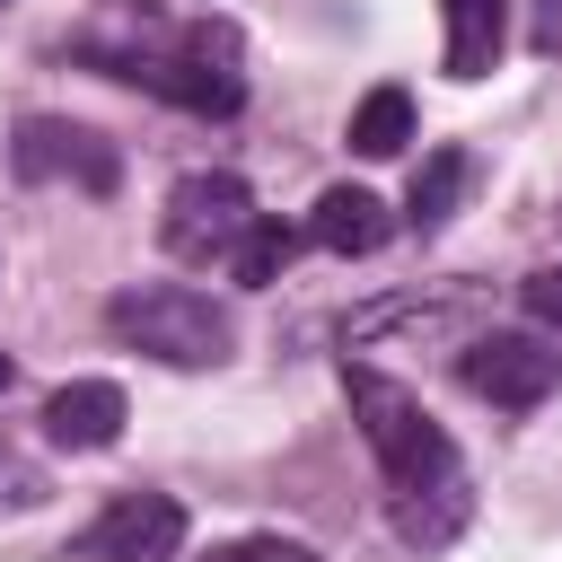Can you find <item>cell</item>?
Wrapping results in <instances>:
<instances>
[{"instance_id": "cell-1", "label": "cell", "mask_w": 562, "mask_h": 562, "mask_svg": "<svg viewBox=\"0 0 562 562\" xmlns=\"http://www.w3.org/2000/svg\"><path fill=\"white\" fill-rule=\"evenodd\" d=\"M342 395H351V422H360V439H369V457L386 465V492H395V536L404 544H448L457 527H465V509H474V492H465V465H457V448H448V430L422 413V395L413 386H395V378H378V369H342Z\"/></svg>"}, {"instance_id": "cell-2", "label": "cell", "mask_w": 562, "mask_h": 562, "mask_svg": "<svg viewBox=\"0 0 562 562\" xmlns=\"http://www.w3.org/2000/svg\"><path fill=\"white\" fill-rule=\"evenodd\" d=\"M114 79L184 105V114H237L246 105V44L228 18H193V26H167V18H132V44L97 53Z\"/></svg>"}, {"instance_id": "cell-3", "label": "cell", "mask_w": 562, "mask_h": 562, "mask_svg": "<svg viewBox=\"0 0 562 562\" xmlns=\"http://www.w3.org/2000/svg\"><path fill=\"white\" fill-rule=\"evenodd\" d=\"M105 325H114V342H132V351H149V360H167V369H211V360H228V307H211V299L184 290V281L114 290Z\"/></svg>"}, {"instance_id": "cell-4", "label": "cell", "mask_w": 562, "mask_h": 562, "mask_svg": "<svg viewBox=\"0 0 562 562\" xmlns=\"http://www.w3.org/2000/svg\"><path fill=\"white\" fill-rule=\"evenodd\" d=\"M263 211H255V193L237 184V176H184L176 193H167V220H158V237H167V255H184V263H228L237 246H246V228H255Z\"/></svg>"}, {"instance_id": "cell-5", "label": "cell", "mask_w": 562, "mask_h": 562, "mask_svg": "<svg viewBox=\"0 0 562 562\" xmlns=\"http://www.w3.org/2000/svg\"><path fill=\"white\" fill-rule=\"evenodd\" d=\"M457 378H465L483 404H501V413H536V404L562 386V351H553L544 334H474L465 360H457Z\"/></svg>"}, {"instance_id": "cell-6", "label": "cell", "mask_w": 562, "mask_h": 562, "mask_svg": "<svg viewBox=\"0 0 562 562\" xmlns=\"http://www.w3.org/2000/svg\"><path fill=\"white\" fill-rule=\"evenodd\" d=\"M184 544V509L167 492H114L88 536H79V562H176Z\"/></svg>"}, {"instance_id": "cell-7", "label": "cell", "mask_w": 562, "mask_h": 562, "mask_svg": "<svg viewBox=\"0 0 562 562\" xmlns=\"http://www.w3.org/2000/svg\"><path fill=\"white\" fill-rule=\"evenodd\" d=\"M9 158H18V176H26V184L70 176L79 193H114V149H105L88 123H61V114H26V123H18V140H9Z\"/></svg>"}, {"instance_id": "cell-8", "label": "cell", "mask_w": 562, "mask_h": 562, "mask_svg": "<svg viewBox=\"0 0 562 562\" xmlns=\"http://www.w3.org/2000/svg\"><path fill=\"white\" fill-rule=\"evenodd\" d=\"M123 386L114 378H70V386H53L44 395V439L53 448H114L123 439Z\"/></svg>"}, {"instance_id": "cell-9", "label": "cell", "mask_w": 562, "mask_h": 562, "mask_svg": "<svg viewBox=\"0 0 562 562\" xmlns=\"http://www.w3.org/2000/svg\"><path fill=\"white\" fill-rule=\"evenodd\" d=\"M386 202L369 193V184H325L316 193V211H307V237L325 246V255H378L386 246Z\"/></svg>"}, {"instance_id": "cell-10", "label": "cell", "mask_w": 562, "mask_h": 562, "mask_svg": "<svg viewBox=\"0 0 562 562\" xmlns=\"http://www.w3.org/2000/svg\"><path fill=\"white\" fill-rule=\"evenodd\" d=\"M448 9V79H483L501 61V35H509V0H439Z\"/></svg>"}, {"instance_id": "cell-11", "label": "cell", "mask_w": 562, "mask_h": 562, "mask_svg": "<svg viewBox=\"0 0 562 562\" xmlns=\"http://www.w3.org/2000/svg\"><path fill=\"white\" fill-rule=\"evenodd\" d=\"M404 140H413V97L386 79V88H369V97L351 105V149H360V158H395Z\"/></svg>"}, {"instance_id": "cell-12", "label": "cell", "mask_w": 562, "mask_h": 562, "mask_svg": "<svg viewBox=\"0 0 562 562\" xmlns=\"http://www.w3.org/2000/svg\"><path fill=\"white\" fill-rule=\"evenodd\" d=\"M465 176H474V158H465V149H430V158L413 167V193H404V220H413V228H439V220L457 211V193H465Z\"/></svg>"}, {"instance_id": "cell-13", "label": "cell", "mask_w": 562, "mask_h": 562, "mask_svg": "<svg viewBox=\"0 0 562 562\" xmlns=\"http://www.w3.org/2000/svg\"><path fill=\"white\" fill-rule=\"evenodd\" d=\"M290 255H299V237H290L281 220H255V228H246V246L228 255V272H237L246 290H263V281H281V263H290Z\"/></svg>"}, {"instance_id": "cell-14", "label": "cell", "mask_w": 562, "mask_h": 562, "mask_svg": "<svg viewBox=\"0 0 562 562\" xmlns=\"http://www.w3.org/2000/svg\"><path fill=\"white\" fill-rule=\"evenodd\" d=\"M211 562H325L316 544H290V536H246V544H220Z\"/></svg>"}, {"instance_id": "cell-15", "label": "cell", "mask_w": 562, "mask_h": 562, "mask_svg": "<svg viewBox=\"0 0 562 562\" xmlns=\"http://www.w3.org/2000/svg\"><path fill=\"white\" fill-rule=\"evenodd\" d=\"M527 316L562 334V263H544V272H527Z\"/></svg>"}, {"instance_id": "cell-16", "label": "cell", "mask_w": 562, "mask_h": 562, "mask_svg": "<svg viewBox=\"0 0 562 562\" xmlns=\"http://www.w3.org/2000/svg\"><path fill=\"white\" fill-rule=\"evenodd\" d=\"M0 501H44V474H35L18 448H0Z\"/></svg>"}, {"instance_id": "cell-17", "label": "cell", "mask_w": 562, "mask_h": 562, "mask_svg": "<svg viewBox=\"0 0 562 562\" xmlns=\"http://www.w3.org/2000/svg\"><path fill=\"white\" fill-rule=\"evenodd\" d=\"M9 378H18V369H9V351H0V386H9Z\"/></svg>"}]
</instances>
